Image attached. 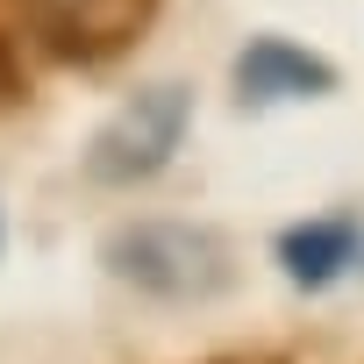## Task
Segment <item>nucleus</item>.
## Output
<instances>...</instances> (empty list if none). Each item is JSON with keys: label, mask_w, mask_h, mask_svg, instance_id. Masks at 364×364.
I'll return each mask as SVG.
<instances>
[{"label": "nucleus", "mask_w": 364, "mask_h": 364, "mask_svg": "<svg viewBox=\"0 0 364 364\" xmlns=\"http://www.w3.org/2000/svg\"><path fill=\"white\" fill-rule=\"evenodd\" d=\"M357 243H364V229L350 222V215H321V222H293L286 236H279V264H286V279L293 286H328L343 264H357Z\"/></svg>", "instance_id": "nucleus-5"}, {"label": "nucleus", "mask_w": 364, "mask_h": 364, "mask_svg": "<svg viewBox=\"0 0 364 364\" xmlns=\"http://www.w3.org/2000/svg\"><path fill=\"white\" fill-rule=\"evenodd\" d=\"M193 122V86L178 79H157L143 93H129L86 143V178L93 186H143V178H157L178 150V136H186Z\"/></svg>", "instance_id": "nucleus-2"}, {"label": "nucleus", "mask_w": 364, "mask_h": 364, "mask_svg": "<svg viewBox=\"0 0 364 364\" xmlns=\"http://www.w3.org/2000/svg\"><path fill=\"white\" fill-rule=\"evenodd\" d=\"M22 100H29V65H22L15 36L0 29V107H22Z\"/></svg>", "instance_id": "nucleus-6"}, {"label": "nucleus", "mask_w": 364, "mask_h": 364, "mask_svg": "<svg viewBox=\"0 0 364 364\" xmlns=\"http://www.w3.org/2000/svg\"><path fill=\"white\" fill-rule=\"evenodd\" d=\"M157 8L164 0H22L36 43L58 65H107V58L136 50L143 29L157 22Z\"/></svg>", "instance_id": "nucleus-3"}, {"label": "nucleus", "mask_w": 364, "mask_h": 364, "mask_svg": "<svg viewBox=\"0 0 364 364\" xmlns=\"http://www.w3.org/2000/svg\"><path fill=\"white\" fill-rule=\"evenodd\" d=\"M229 79H236V100L243 107H272V100H321V93H336L343 72L321 50L293 43V36H250Z\"/></svg>", "instance_id": "nucleus-4"}, {"label": "nucleus", "mask_w": 364, "mask_h": 364, "mask_svg": "<svg viewBox=\"0 0 364 364\" xmlns=\"http://www.w3.org/2000/svg\"><path fill=\"white\" fill-rule=\"evenodd\" d=\"M100 264L150 300H215L236 279L229 236L200 222H122L100 243Z\"/></svg>", "instance_id": "nucleus-1"}]
</instances>
